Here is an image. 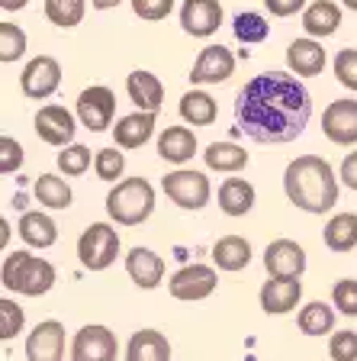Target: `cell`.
Segmentation results:
<instances>
[{"mask_svg":"<svg viewBox=\"0 0 357 361\" xmlns=\"http://www.w3.org/2000/svg\"><path fill=\"white\" fill-rule=\"evenodd\" d=\"M58 84H61V65L52 55H36L20 75V87L30 100L52 97L55 90H58Z\"/></svg>","mask_w":357,"mask_h":361,"instance_id":"10","label":"cell"},{"mask_svg":"<svg viewBox=\"0 0 357 361\" xmlns=\"http://www.w3.org/2000/svg\"><path fill=\"white\" fill-rule=\"evenodd\" d=\"M161 188H164V194L177 203L180 210H203V207L209 203V194H213L206 174L190 171V168H177V171H171L161 180Z\"/></svg>","mask_w":357,"mask_h":361,"instance_id":"6","label":"cell"},{"mask_svg":"<svg viewBox=\"0 0 357 361\" xmlns=\"http://www.w3.org/2000/svg\"><path fill=\"white\" fill-rule=\"evenodd\" d=\"M84 10H87L84 0H45V16H49L55 26H61V30L77 26V23L84 20Z\"/></svg>","mask_w":357,"mask_h":361,"instance_id":"33","label":"cell"},{"mask_svg":"<svg viewBox=\"0 0 357 361\" xmlns=\"http://www.w3.org/2000/svg\"><path fill=\"white\" fill-rule=\"evenodd\" d=\"M342 180L351 190H357V152H351V155L342 161Z\"/></svg>","mask_w":357,"mask_h":361,"instance_id":"45","label":"cell"},{"mask_svg":"<svg viewBox=\"0 0 357 361\" xmlns=\"http://www.w3.org/2000/svg\"><path fill=\"white\" fill-rule=\"evenodd\" d=\"M232 26H235V39H238V42H245V45L264 42V39H268V32H270L268 20H264L261 13H251V10H248V13H238Z\"/></svg>","mask_w":357,"mask_h":361,"instance_id":"34","label":"cell"},{"mask_svg":"<svg viewBox=\"0 0 357 361\" xmlns=\"http://www.w3.org/2000/svg\"><path fill=\"white\" fill-rule=\"evenodd\" d=\"M75 133H77L75 116H71V110H65V106L49 104L36 113V135L42 139V142L68 149L71 139H75Z\"/></svg>","mask_w":357,"mask_h":361,"instance_id":"12","label":"cell"},{"mask_svg":"<svg viewBox=\"0 0 357 361\" xmlns=\"http://www.w3.org/2000/svg\"><path fill=\"white\" fill-rule=\"evenodd\" d=\"M126 90L129 100L139 106V113H158L164 104V87L151 71H132L126 78Z\"/></svg>","mask_w":357,"mask_h":361,"instance_id":"20","label":"cell"},{"mask_svg":"<svg viewBox=\"0 0 357 361\" xmlns=\"http://www.w3.org/2000/svg\"><path fill=\"white\" fill-rule=\"evenodd\" d=\"M119 255V233L110 223H90L77 239V258L87 271H106Z\"/></svg>","mask_w":357,"mask_h":361,"instance_id":"5","label":"cell"},{"mask_svg":"<svg viewBox=\"0 0 357 361\" xmlns=\"http://www.w3.org/2000/svg\"><path fill=\"white\" fill-rule=\"evenodd\" d=\"M264 268L270 278H296L306 271V252L293 239H277L264 248Z\"/></svg>","mask_w":357,"mask_h":361,"instance_id":"16","label":"cell"},{"mask_svg":"<svg viewBox=\"0 0 357 361\" xmlns=\"http://www.w3.org/2000/svg\"><path fill=\"white\" fill-rule=\"evenodd\" d=\"M264 7L274 16H293L306 7V0H264Z\"/></svg>","mask_w":357,"mask_h":361,"instance_id":"44","label":"cell"},{"mask_svg":"<svg viewBox=\"0 0 357 361\" xmlns=\"http://www.w3.org/2000/svg\"><path fill=\"white\" fill-rule=\"evenodd\" d=\"M287 65L296 78H315L325 68V49L315 39H296L287 49Z\"/></svg>","mask_w":357,"mask_h":361,"instance_id":"19","label":"cell"},{"mask_svg":"<svg viewBox=\"0 0 357 361\" xmlns=\"http://www.w3.org/2000/svg\"><path fill=\"white\" fill-rule=\"evenodd\" d=\"M296 323H299V332H303V336H325V332L335 329V310L322 300H313L299 310Z\"/></svg>","mask_w":357,"mask_h":361,"instance_id":"31","label":"cell"},{"mask_svg":"<svg viewBox=\"0 0 357 361\" xmlns=\"http://www.w3.org/2000/svg\"><path fill=\"white\" fill-rule=\"evenodd\" d=\"M155 133V113H129L113 126V139L119 149H142Z\"/></svg>","mask_w":357,"mask_h":361,"instance_id":"21","label":"cell"},{"mask_svg":"<svg viewBox=\"0 0 357 361\" xmlns=\"http://www.w3.org/2000/svg\"><path fill=\"white\" fill-rule=\"evenodd\" d=\"M0 284L10 293H23V297H42L52 290L55 284V268L45 258L30 255V252H13L4 258V271H0Z\"/></svg>","mask_w":357,"mask_h":361,"instance_id":"3","label":"cell"},{"mask_svg":"<svg viewBox=\"0 0 357 361\" xmlns=\"http://www.w3.org/2000/svg\"><path fill=\"white\" fill-rule=\"evenodd\" d=\"M235 75V55L225 45H206L194 61L190 81L194 84H223Z\"/></svg>","mask_w":357,"mask_h":361,"instance_id":"15","label":"cell"},{"mask_svg":"<svg viewBox=\"0 0 357 361\" xmlns=\"http://www.w3.org/2000/svg\"><path fill=\"white\" fill-rule=\"evenodd\" d=\"M299 297H303V284L296 278H270L261 287V307L270 316L290 313L293 307H299Z\"/></svg>","mask_w":357,"mask_h":361,"instance_id":"17","label":"cell"},{"mask_svg":"<svg viewBox=\"0 0 357 361\" xmlns=\"http://www.w3.org/2000/svg\"><path fill=\"white\" fill-rule=\"evenodd\" d=\"M322 133L335 145H357V100H332L322 113Z\"/></svg>","mask_w":357,"mask_h":361,"instance_id":"11","label":"cell"},{"mask_svg":"<svg viewBox=\"0 0 357 361\" xmlns=\"http://www.w3.org/2000/svg\"><path fill=\"white\" fill-rule=\"evenodd\" d=\"M254 207V188L245 178H225L219 188V210L225 216H245Z\"/></svg>","mask_w":357,"mask_h":361,"instance_id":"26","label":"cell"},{"mask_svg":"<svg viewBox=\"0 0 357 361\" xmlns=\"http://www.w3.org/2000/svg\"><path fill=\"white\" fill-rule=\"evenodd\" d=\"M328 355H332V361H357V332H351V329L332 332Z\"/></svg>","mask_w":357,"mask_h":361,"instance_id":"40","label":"cell"},{"mask_svg":"<svg viewBox=\"0 0 357 361\" xmlns=\"http://www.w3.org/2000/svg\"><path fill=\"white\" fill-rule=\"evenodd\" d=\"M113 113H116V94L104 84H94V87L81 90L77 97V120L84 129L90 133H104L113 126Z\"/></svg>","mask_w":357,"mask_h":361,"instance_id":"9","label":"cell"},{"mask_svg":"<svg viewBox=\"0 0 357 361\" xmlns=\"http://www.w3.org/2000/svg\"><path fill=\"white\" fill-rule=\"evenodd\" d=\"M26 52V32L16 23H0V61H16Z\"/></svg>","mask_w":357,"mask_h":361,"instance_id":"35","label":"cell"},{"mask_svg":"<svg viewBox=\"0 0 357 361\" xmlns=\"http://www.w3.org/2000/svg\"><path fill=\"white\" fill-rule=\"evenodd\" d=\"M342 4H344L348 10H354V13H357V0H342Z\"/></svg>","mask_w":357,"mask_h":361,"instance_id":"48","label":"cell"},{"mask_svg":"<svg viewBox=\"0 0 357 361\" xmlns=\"http://www.w3.org/2000/svg\"><path fill=\"white\" fill-rule=\"evenodd\" d=\"M313 116V97L296 75L264 71L254 75L235 97L238 129L264 145L293 142L306 133Z\"/></svg>","mask_w":357,"mask_h":361,"instance_id":"1","label":"cell"},{"mask_svg":"<svg viewBox=\"0 0 357 361\" xmlns=\"http://www.w3.org/2000/svg\"><path fill=\"white\" fill-rule=\"evenodd\" d=\"M116 358H119V342L113 329H106L100 323H90L75 332L68 361H116Z\"/></svg>","mask_w":357,"mask_h":361,"instance_id":"7","label":"cell"},{"mask_svg":"<svg viewBox=\"0 0 357 361\" xmlns=\"http://www.w3.org/2000/svg\"><path fill=\"white\" fill-rule=\"evenodd\" d=\"M20 239L32 248H52L58 242V226H55L52 216L32 210V213H23L20 219Z\"/></svg>","mask_w":357,"mask_h":361,"instance_id":"25","label":"cell"},{"mask_svg":"<svg viewBox=\"0 0 357 361\" xmlns=\"http://www.w3.org/2000/svg\"><path fill=\"white\" fill-rule=\"evenodd\" d=\"M123 168H126V155L116 149H100L94 155V171H97L100 180H116L123 174Z\"/></svg>","mask_w":357,"mask_h":361,"instance_id":"37","label":"cell"},{"mask_svg":"<svg viewBox=\"0 0 357 361\" xmlns=\"http://www.w3.org/2000/svg\"><path fill=\"white\" fill-rule=\"evenodd\" d=\"M335 78L348 90H357V49H342L335 55Z\"/></svg>","mask_w":357,"mask_h":361,"instance_id":"41","label":"cell"},{"mask_svg":"<svg viewBox=\"0 0 357 361\" xmlns=\"http://www.w3.org/2000/svg\"><path fill=\"white\" fill-rule=\"evenodd\" d=\"M338 26H342V7L332 0H315L303 10V30L309 32V39H325L338 32Z\"/></svg>","mask_w":357,"mask_h":361,"instance_id":"24","label":"cell"},{"mask_svg":"<svg viewBox=\"0 0 357 361\" xmlns=\"http://www.w3.org/2000/svg\"><path fill=\"white\" fill-rule=\"evenodd\" d=\"M213 262L219 271H242L251 262V242L242 235H223L213 245Z\"/></svg>","mask_w":357,"mask_h":361,"instance_id":"27","label":"cell"},{"mask_svg":"<svg viewBox=\"0 0 357 361\" xmlns=\"http://www.w3.org/2000/svg\"><path fill=\"white\" fill-rule=\"evenodd\" d=\"M180 116L190 126H213L219 116V106L206 90H187L184 97H180Z\"/></svg>","mask_w":357,"mask_h":361,"instance_id":"28","label":"cell"},{"mask_svg":"<svg viewBox=\"0 0 357 361\" xmlns=\"http://www.w3.org/2000/svg\"><path fill=\"white\" fill-rule=\"evenodd\" d=\"M30 361H65V326L58 319H42L26 338Z\"/></svg>","mask_w":357,"mask_h":361,"instance_id":"13","label":"cell"},{"mask_svg":"<svg viewBox=\"0 0 357 361\" xmlns=\"http://www.w3.org/2000/svg\"><path fill=\"white\" fill-rule=\"evenodd\" d=\"M32 190H36V200L49 210H68L71 207V188L55 174H39Z\"/></svg>","mask_w":357,"mask_h":361,"instance_id":"32","label":"cell"},{"mask_svg":"<svg viewBox=\"0 0 357 361\" xmlns=\"http://www.w3.org/2000/svg\"><path fill=\"white\" fill-rule=\"evenodd\" d=\"M20 168H23V145L16 139H10V135H4L0 139V171L13 174Z\"/></svg>","mask_w":357,"mask_h":361,"instance_id":"42","label":"cell"},{"mask_svg":"<svg viewBox=\"0 0 357 361\" xmlns=\"http://www.w3.org/2000/svg\"><path fill=\"white\" fill-rule=\"evenodd\" d=\"M155 210V188L145 178H126L106 197V213L119 226H139Z\"/></svg>","mask_w":357,"mask_h":361,"instance_id":"4","label":"cell"},{"mask_svg":"<svg viewBox=\"0 0 357 361\" xmlns=\"http://www.w3.org/2000/svg\"><path fill=\"white\" fill-rule=\"evenodd\" d=\"M94 10H110V7H119V0H90Z\"/></svg>","mask_w":357,"mask_h":361,"instance_id":"47","label":"cell"},{"mask_svg":"<svg viewBox=\"0 0 357 361\" xmlns=\"http://www.w3.org/2000/svg\"><path fill=\"white\" fill-rule=\"evenodd\" d=\"M58 168L68 178H77L90 168V149L87 145H68L65 152H58Z\"/></svg>","mask_w":357,"mask_h":361,"instance_id":"38","label":"cell"},{"mask_svg":"<svg viewBox=\"0 0 357 361\" xmlns=\"http://www.w3.org/2000/svg\"><path fill=\"white\" fill-rule=\"evenodd\" d=\"M26 4H30V0H0V7L7 10V13H10V10H13V13H16V10H23V7H26Z\"/></svg>","mask_w":357,"mask_h":361,"instance_id":"46","label":"cell"},{"mask_svg":"<svg viewBox=\"0 0 357 361\" xmlns=\"http://www.w3.org/2000/svg\"><path fill=\"white\" fill-rule=\"evenodd\" d=\"M23 323H26L23 307L16 300H10V297H4V300H0V338H4V342L16 338L23 332Z\"/></svg>","mask_w":357,"mask_h":361,"instance_id":"36","label":"cell"},{"mask_svg":"<svg viewBox=\"0 0 357 361\" xmlns=\"http://www.w3.org/2000/svg\"><path fill=\"white\" fill-rule=\"evenodd\" d=\"M322 235H325V245L332 252H338V255L351 252L357 245V213H338V216H332Z\"/></svg>","mask_w":357,"mask_h":361,"instance_id":"29","label":"cell"},{"mask_svg":"<svg viewBox=\"0 0 357 361\" xmlns=\"http://www.w3.org/2000/svg\"><path fill=\"white\" fill-rule=\"evenodd\" d=\"M126 271L142 290H155V287L164 281V258L155 255L151 248L135 245L126 255Z\"/></svg>","mask_w":357,"mask_h":361,"instance_id":"18","label":"cell"},{"mask_svg":"<svg viewBox=\"0 0 357 361\" xmlns=\"http://www.w3.org/2000/svg\"><path fill=\"white\" fill-rule=\"evenodd\" d=\"M332 307H338L344 316H357V281L342 278L332 287Z\"/></svg>","mask_w":357,"mask_h":361,"instance_id":"39","label":"cell"},{"mask_svg":"<svg viewBox=\"0 0 357 361\" xmlns=\"http://www.w3.org/2000/svg\"><path fill=\"white\" fill-rule=\"evenodd\" d=\"M126 361H171V342L158 329H139L129 338Z\"/></svg>","mask_w":357,"mask_h":361,"instance_id":"23","label":"cell"},{"mask_svg":"<svg viewBox=\"0 0 357 361\" xmlns=\"http://www.w3.org/2000/svg\"><path fill=\"white\" fill-rule=\"evenodd\" d=\"M132 10H135V16H142V20L158 23L174 10V0H132Z\"/></svg>","mask_w":357,"mask_h":361,"instance_id":"43","label":"cell"},{"mask_svg":"<svg viewBox=\"0 0 357 361\" xmlns=\"http://www.w3.org/2000/svg\"><path fill=\"white\" fill-rule=\"evenodd\" d=\"M203 158H206V165L213 168V171H225V174L242 171V168L248 165V152L235 142H213L203 152Z\"/></svg>","mask_w":357,"mask_h":361,"instance_id":"30","label":"cell"},{"mask_svg":"<svg viewBox=\"0 0 357 361\" xmlns=\"http://www.w3.org/2000/svg\"><path fill=\"white\" fill-rule=\"evenodd\" d=\"M283 190L306 213H328L338 203V178L325 158L299 155L283 171Z\"/></svg>","mask_w":357,"mask_h":361,"instance_id":"2","label":"cell"},{"mask_svg":"<svg viewBox=\"0 0 357 361\" xmlns=\"http://www.w3.org/2000/svg\"><path fill=\"white\" fill-rule=\"evenodd\" d=\"M216 284H219L216 268H209V264H187L177 274H171L168 290H171L174 300L196 303V300H206L209 293L216 290Z\"/></svg>","mask_w":357,"mask_h":361,"instance_id":"8","label":"cell"},{"mask_svg":"<svg viewBox=\"0 0 357 361\" xmlns=\"http://www.w3.org/2000/svg\"><path fill=\"white\" fill-rule=\"evenodd\" d=\"M180 26L187 36L206 39L223 26V4L219 0H184L180 7Z\"/></svg>","mask_w":357,"mask_h":361,"instance_id":"14","label":"cell"},{"mask_svg":"<svg viewBox=\"0 0 357 361\" xmlns=\"http://www.w3.org/2000/svg\"><path fill=\"white\" fill-rule=\"evenodd\" d=\"M158 155L164 161H174V165H184L196 155V135L194 129L187 126H168L158 135Z\"/></svg>","mask_w":357,"mask_h":361,"instance_id":"22","label":"cell"}]
</instances>
